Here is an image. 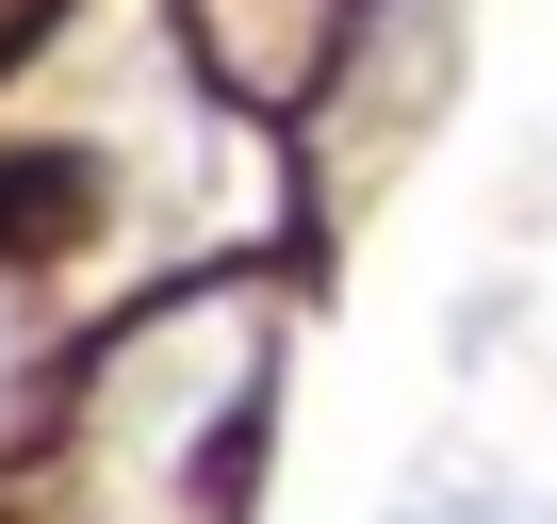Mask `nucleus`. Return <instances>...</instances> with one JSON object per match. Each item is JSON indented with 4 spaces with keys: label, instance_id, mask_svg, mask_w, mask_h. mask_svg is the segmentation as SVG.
Instances as JSON below:
<instances>
[{
    "label": "nucleus",
    "instance_id": "1",
    "mask_svg": "<svg viewBox=\"0 0 557 524\" xmlns=\"http://www.w3.org/2000/svg\"><path fill=\"white\" fill-rule=\"evenodd\" d=\"M262 377H278V312L230 279L115 328L83 377V508L99 524H230L246 442H262Z\"/></svg>",
    "mask_w": 557,
    "mask_h": 524
},
{
    "label": "nucleus",
    "instance_id": "2",
    "mask_svg": "<svg viewBox=\"0 0 557 524\" xmlns=\"http://www.w3.org/2000/svg\"><path fill=\"white\" fill-rule=\"evenodd\" d=\"M394 524H557L541 491H508V475H459V491H410Z\"/></svg>",
    "mask_w": 557,
    "mask_h": 524
}]
</instances>
